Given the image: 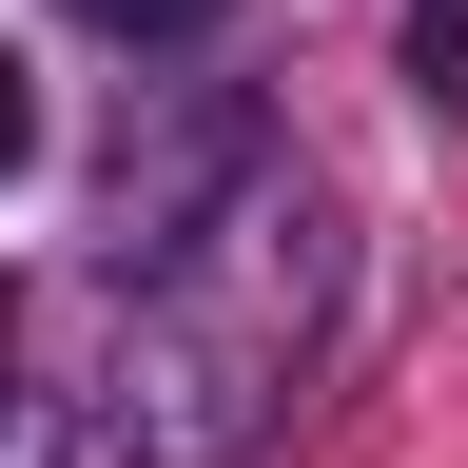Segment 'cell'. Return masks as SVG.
<instances>
[{
	"label": "cell",
	"instance_id": "2",
	"mask_svg": "<svg viewBox=\"0 0 468 468\" xmlns=\"http://www.w3.org/2000/svg\"><path fill=\"white\" fill-rule=\"evenodd\" d=\"M0 468H58V410H39L20 371H0Z\"/></svg>",
	"mask_w": 468,
	"mask_h": 468
},
{
	"label": "cell",
	"instance_id": "1",
	"mask_svg": "<svg viewBox=\"0 0 468 468\" xmlns=\"http://www.w3.org/2000/svg\"><path fill=\"white\" fill-rule=\"evenodd\" d=\"M79 20H98V39H196L215 0H79Z\"/></svg>",
	"mask_w": 468,
	"mask_h": 468
},
{
	"label": "cell",
	"instance_id": "4",
	"mask_svg": "<svg viewBox=\"0 0 468 468\" xmlns=\"http://www.w3.org/2000/svg\"><path fill=\"white\" fill-rule=\"evenodd\" d=\"M20 156H39V79L0 58V176H20Z\"/></svg>",
	"mask_w": 468,
	"mask_h": 468
},
{
	"label": "cell",
	"instance_id": "3",
	"mask_svg": "<svg viewBox=\"0 0 468 468\" xmlns=\"http://www.w3.org/2000/svg\"><path fill=\"white\" fill-rule=\"evenodd\" d=\"M410 58H430V79H468V0H410Z\"/></svg>",
	"mask_w": 468,
	"mask_h": 468
}]
</instances>
